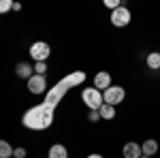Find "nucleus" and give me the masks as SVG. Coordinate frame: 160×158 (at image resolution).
I'll return each instance as SVG.
<instances>
[{"label":"nucleus","mask_w":160,"mask_h":158,"mask_svg":"<svg viewBox=\"0 0 160 158\" xmlns=\"http://www.w3.org/2000/svg\"><path fill=\"white\" fill-rule=\"evenodd\" d=\"M83 81H86V73L83 71H75V73L62 77L60 81L47 92V96H45V100L41 105H34V107H30L24 113V118H22L24 126L26 128H32V130H45V128H49L51 122H53V111L58 107V103L64 98V94L71 88L83 84Z\"/></svg>","instance_id":"nucleus-1"},{"label":"nucleus","mask_w":160,"mask_h":158,"mask_svg":"<svg viewBox=\"0 0 160 158\" xmlns=\"http://www.w3.org/2000/svg\"><path fill=\"white\" fill-rule=\"evenodd\" d=\"M81 100L90 107V111H98L100 107L105 105V100H102V92L96 90V88H86V90L81 92Z\"/></svg>","instance_id":"nucleus-2"},{"label":"nucleus","mask_w":160,"mask_h":158,"mask_svg":"<svg viewBox=\"0 0 160 158\" xmlns=\"http://www.w3.org/2000/svg\"><path fill=\"white\" fill-rule=\"evenodd\" d=\"M124 96H126V90L120 88V85H111L109 90H105V92H102V100H105L107 105H111V107L120 105V103L124 100Z\"/></svg>","instance_id":"nucleus-3"},{"label":"nucleus","mask_w":160,"mask_h":158,"mask_svg":"<svg viewBox=\"0 0 160 158\" xmlns=\"http://www.w3.org/2000/svg\"><path fill=\"white\" fill-rule=\"evenodd\" d=\"M30 56H32V60H37V62H45L47 58L51 56V47L45 43V41H37L32 47H30V51H28Z\"/></svg>","instance_id":"nucleus-4"},{"label":"nucleus","mask_w":160,"mask_h":158,"mask_svg":"<svg viewBox=\"0 0 160 158\" xmlns=\"http://www.w3.org/2000/svg\"><path fill=\"white\" fill-rule=\"evenodd\" d=\"M111 24L118 26V28H124V26L130 24V11L126 9V7H118L115 11H111Z\"/></svg>","instance_id":"nucleus-5"},{"label":"nucleus","mask_w":160,"mask_h":158,"mask_svg":"<svg viewBox=\"0 0 160 158\" xmlns=\"http://www.w3.org/2000/svg\"><path fill=\"white\" fill-rule=\"evenodd\" d=\"M28 90L32 92V94H43V92H47V79H45V75H32L30 79H28Z\"/></svg>","instance_id":"nucleus-6"},{"label":"nucleus","mask_w":160,"mask_h":158,"mask_svg":"<svg viewBox=\"0 0 160 158\" xmlns=\"http://www.w3.org/2000/svg\"><path fill=\"white\" fill-rule=\"evenodd\" d=\"M94 88H96V90H100V92L109 90V88H111V75L105 73V71L96 73V75H94Z\"/></svg>","instance_id":"nucleus-7"},{"label":"nucleus","mask_w":160,"mask_h":158,"mask_svg":"<svg viewBox=\"0 0 160 158\" xmlns=\"http://www.w3.org/2000/svg\"><path fill=\"white\" fill-rule=\"evenodd\" d=\"M124 158H141L143 156V152H141V145L139 143H135V141H130V143H126L122 150Z\"/></svg>","instance_id":"nucleus-8"},{"label":"nucleus","mask_w":160,"mask_h":158,"mask_svg":"<svg viewBox=\"0 0 160 158\" xmlns=\"http://www.w3.org/2000/svg\"><path fill=\"white\" fill-rule=\"evenodd\" d=\"M15 73H17V77H22V79L28 81V79L34 75V66H30V64H26V62H19L17 69H15Z\"/></svg>","instance_id":"nucleus-9"},{"label":"nucleus","mask_w":160,"mask_h":158,"mask_svg":"<svg viewBox=\"0 0 160 158\" xmlns=\"http://www.w3.org/2000/svg\"><path fill=\"white\" fill-rule=\"evenodd\" d=\"M141 152H143V156L152 158L156 152H158V143L154 141V139H148V141H143V145H141Z\"/></svg>","instance_id":"nucleus-10"},{"label":"nucleus","mask_w":160,"mask_h":158,"mask_svg":"<svg viewBox=\"0 0 160 158\" xmlns=\"http://www.w3.org/2000/svg\"><path fill=\"white\" fill-rule=\"evenodd\" d=\"M49 158H68V152L62 143H53L49 147Z\"/></svg>","instance_id":"nucleus-11"},{"label":"nucleus","mask_w":160,"mask_h":158,"mask_svg":"<svg viewBox=\"0 0 160 158\" xmlns=\"http://www.w3.org/2000/svg\"><path fill=\"white\" fill-rule=\"evenodd\" d=\"M149 69H154V71H160V51H152L148 58H145Z\"/></svg>","instance_id":"nucleus-12"},{"label":"nucleus","mask_w":160,"mask_h":158,"mask_svg":"<svg viewBox=\"0 0 160 158\" xmlns=\"http://www.w3.org/2000/svg\"><path fill=\"white\" fill-rule=\"evenodd\" d=\"M98 113H100V120H113L115 118V107H111V105H102L98 109Z\"/></svg>","instance_id":"nucleus-13"},{"label":"nucleus","mask_w":160,"mask_h":158,"mask_svg":"<svg viewBox=\"0 0 160 158\" xmlns=\"http://www.w3.org/2000/svg\"><path fill=\"white\" fill-rule=\"evenodd\" d=\"M13 145L9 141H4V139H0V158H13Z\"/></svg>","instance_id":"nucleus-14"},{"label":"nucleus","mask_w":160,"mask_h":158,"mask_svg":"<svg viewBox=\"0 0 160 158\" xmlns=\"http://www.w3.org/2000/svg\"><path fill=\"white\" fill-rule=\"evenodd\" d=\"M34 73L37 75H45L47 73V64H45V62H37V64H34Z\"/></svg>","instance_id":"nucleus-15"},{"label":"nucleus","mask_w":160,"mask_h":158,"mask_svg":"<svg viewBox=\"0 0 160 158\" xmlns=\"http://www.w3.org/2000/svg\"><path fill=\"white\" fill-rule=\"evenodd\" d=\"M13 9V2L11 0H0V13H7Z\"/></svg>","instance_id":"nucleus-16"},{"label":"nucleus","mask_w":160,"mask_h":158,"mask_svg":"<svg viewBox=\"0 0 160 158\" xmlns=\"http://www.w3.org/2000/svg\"><path fill=\"white\" fill-rule=\"evenodd\" d=\"M105 7L111 9V11H115L118 7H122V2H120V0H105Z\"/></svg>","instance_id":"nucleus-17"},{"label":"nucleus","mask_w":160,"mask_h":158,"mask_svg":"<svg viewBox=\"0 0 160 158\" xmlns=\"http://www.w3.org/2000/svg\"><path fill=\"white\" fill-rule=\"evenodd\" d=\"M88 120H90V122H98L100 120V113H98V111H90V113H88Z\"/></svg>","instance_id":"nucleus-18"},{"label":"nucleus","mask_w":160,"mask_h":158,"mask_svg":"<svg viewBox=\"0 0 160 158\" xmlns=\"http://www.w3.org/2000/svg\"><path fill=\"white\" fill-rule=\"evenodd\" d=\"M13 158H26V150L24 147H17V150L13 152Z\"/></svg>","instance_id":"nucleus-19"},{"label":"nucleus","mask_w":160,"mask_h":158,"mask_svg":"<svg viewBox=\"0 0 160 158\" xmlns=\"http://www.w3.org/2000/svg\"><path fill=\"white\" fill-rule=\"evenodd\" d=\"M88 158H102V156H100V154H90Z\"/></svg>","instance_id":"nucleus-20"},{"label":"nucleus","mask_w":160,"mask_h":158,"mask_svg":"<svg viewBox=\"0 0 160 158\" xmlns=\"http://www.w3.org/2000/svg\"><path fill=\"white\" fill-rule=\"evenodd\" d=\"M141 158H148V156H141Z\"/></svg>","instance_id":"nucleus-21"}]
</instances>
